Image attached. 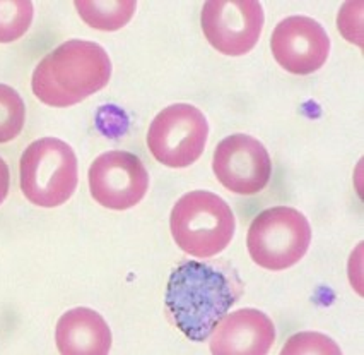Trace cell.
<instances>
[{
  "mask_svg": "<svg viewBox=\"0 0 364 355\" xmlns=\"http://www.w3.org/2000/svg\"><path fill=\"white\" fill-rule=\"evenodd\" d=\"M276 341V326L265 312L240 309L224 316L210 333L215 355H265Z\"/></svg>",
  "mask_w": 364,
  "mask_h": 355,
  "instance_id": "8fae6325",
  "label": "cell"
},
{
  "mask_svg": "<svg viewBox=\"0 0 364 355\" xmlns=\"http://www.w3.org/2000/svg\"><path fill=\"white\" fill-rule=\"evenodd\" d=\"M264 7L255 0H210L202 7V31L219 53L247 55L260 38Z\"/></svg>",
  "mask_w": 364,
  "mask_h": 355,
  "instance_id": "ba28073f",
  "label": "cell"
},
{
  "mask_svg": "<svg viewBox=\"0 0 364 355\" xmlns=\"http://www.w3.org/2000/svg\"><path fill=\"white\" fill-rule=\"evenodd\" d=\"M26 122V107L14 88L0 84V145L14 141Z\"/></svg>",
  "mask_w": 364,
  "mask_h": 355,
  "instance_id": "9a60e30c",
  "label": "cell"
},
{
  "mask_svg": "<svg viewBox=\"0 0 364 355\" xmlns=\"http://www.w3.org/2000/svg\"><path fill=\"white\" fill-rule=\"evenodd\" d=\"M55 341L63 355H107L112 349V329L100 312L75 307L58 319Z\"/></svg>",
  "mask_w": 364,
  "mask_h": 355,
  "instance_id": "7c38bea8",
  "label": "cell"
},
{
  "mask_svg": "<svg viewBox=\"0 0 364 355\" xmlns=\"http://www.w3.org/2000/svg\"><path fill=\"white\" fill-rule=\"evenodd\" d=\"M35 9L29 0H0V43L18 41L29 31Z\"/></svg>",
  "mask_w": 364,
  "mask_h": 355,
  "instance_id": "5bb4252c",
  "label": "cell"
},
{
  "mask_svg": "<svg viewBox=\"0 0 364 355\" xmlns=\"http://www.w3.org/2000/svg\"><path fill=\"white\" fill-rule=\"evenodd\" d=\"M213 170L228 191L253 196L269 184L272 160L258 139L248 134H232L215 146Z\"/></svg>",
  "mask_w": 364,
  "mask_h": 355,
  "instance_id": "9c48e42d",
  "label": "cell"
},
{
  "mask_svg": "<svg viewBox=\"0 0 364 355\" xmlns=\"http://www.w3.org/2000/svg\"><path fill=\"white\" fill-rule=\"evenodd\" d=\"M270 50L277 64L287 73L308 76L327 62L330 38L318 21L306 16H291L274 29Z\"/></svg>",
  "mask_w": 364,
  "mask_h": 355,
  "instance_id": "30bf717a",
  "label": "cell"
},
{
  "mask_svg": "<svg viewBox=\"0 0 364 355\" xmlns=\"http://www.w3.org/2000/svg\"><path fill=\"white\" fill-rule=\"evenodd\" d=\"M310 242V222L301 211L289 206H276L257 215L247 237L253 263L270 272H282L298 264Z\"/></svg>",
  "mask_w": 364,
  "mask_h": 355,
  "instance_id": "5b68a950",
  "label": "cell"
},
{
  "mask_svg": "<svg viewBox=\"0 0 364 355\" xmlns=\"http://www.w3.org/2000/svg\"><path fill=\"white\" fill-rule=\"evenodd\" d=\"M77 180V156L62 139H38L21 156V191L29 202L40 208H57L69 201Z\"/></svg>",
  "mask_w": 364,
  "mask_h": 355,
  "instance_id": "277c9868",
  "label": "cell"
},
{
  "mask_svg": "<svg viewBox=\"0 0 364 355\" xmlns=\"http://www.w3.org/2000/svg\"><path fill=\"white\" fill-rule=\"evenodd\" d=\"M109 78L112 61L103 46L89 40H69L38 62L31 88L41 103L65 108L107 88Z\"/></svg>",
  "mask_w": 364,
  "mask_h": 355,
  "instance_id": "7a4b0ae2",
  "label": "cell"
},
{
  "mask_svg": "<svg viewBox=\"0 0 364 355\" xmlns=\"http://www.w3.org/2000/svg\"><path fill=\"white\" fill-rule=\"evenodd\" d=\"M240 294V282L230 273L207 263L187 261L173 269L164 304L171 323L188 340L205 341Z\"/></svg>",
  "mask_w": 364,
  "mask_h": 355,
  "instance_id": "6da1fadb",
  "label": "cell"
},
{
  "mask_svg": "<svg viewBox=\"0 0 364 355\" xmlns=\"http://www.w3.org/2000/svg\"><path fill=\"white\" fill-rule=\"evenodd\" d=\"M80 19L98 31H118L134 18L137 4L134 0H75Z\"/></svg>",
  "mask_w": 364,
  "mask_h": 355,
  "instance_id": "4fadbf2b",
  "label": "cell"
},
{
  "mask_svg": "<svg viewBox=\"0 0 364 355\" xmlns=\"http://www.w3.org/2000/svg\"><path fill=\"white\" fill-rule=\"evenodd\" d=\"M209 136L204 113L188 103L161 110L147 130V148L159 163L169 168L190 167L200 158Z\"/></svg>",
  "mask_w": 364,
  "mask_h": 355,
  "instance_id": "8992f818",
  "label": "cell"
},
{
  "mask_svg": "<svg viewBox=\"0 0 364 355\" xmlns=\"http://www.w3.org/2000/svg\"><path fill=\"white\" fill-rule=\"evenodd\" d=\"M341 35L350 43L363 46V2H347L337 18Z\"/></svg>",
  "mask_w": 364,
  "mask_h": 355,
  "instance_id": "e0dca14e",
  "label": "cell"
},
{
  "mask_svg": "<svg viewBox=\"0 0 364 355\" xmlns=\"http://www.w3.org/2000/svg\"><path fill=\"white\" fill-rule=\"evenodd\" d=\"M169 228L181 251L205 259L230 246L236 218L221 196L209 191H192L173 206Z\"/></svg>",
  "mask_w": 364,
  "mask_h": 355,
  "instance_id": "3957f363",
  "label": "cell"
},
{
  "mask_svg": "<svg viewBox=\"0 0 364 355\" xmlns=\"http://www.w3.org/2000/svg\"><path fill=\"white\" fill-rule=\"evenodd\" d=\"M9 185H11V173L7 163L4 162V158H0V205L6 201L7 194H9Z\"/></svg>",
  "mask_w": 364,
  "mask_h": 355,
  "instance_id": "ac0fdd59",
  "label": "cell"
},
{
  "mask_svg": "<svg viewBox=\"0 0 364 355\" xmlns=\"http://www.w3.org/2000/svg\"><path fill=\"white\" fill-rule=\"evenodd\" d=\"M89 191L92 200L107 210L124 211L137 206L149 189V172L137 155L108 151L89 167Z\"/></svg>",
  "mask_w": 364,
  "mask_h": 355,
  "instance_id": "52a82bcc",
  "label": "cell"
},
{
  "mask_svg": "<svg viewBox=\"0 0 364 355\" xmlns=\"http://www.w3.org/2000/svg\"><path fill=\"white\" fill-rule=\"evenodd\" d=\"M282 355L289 354H341V349L332 338L320 335V333H298V335L291 336L284 345V349L281 350Z\"/></svg>",
  "mask_w": 364,
  "mask_h": 355,
  "instance_id": "2e32d148",
  "label": "cell"
}]
</instances>
